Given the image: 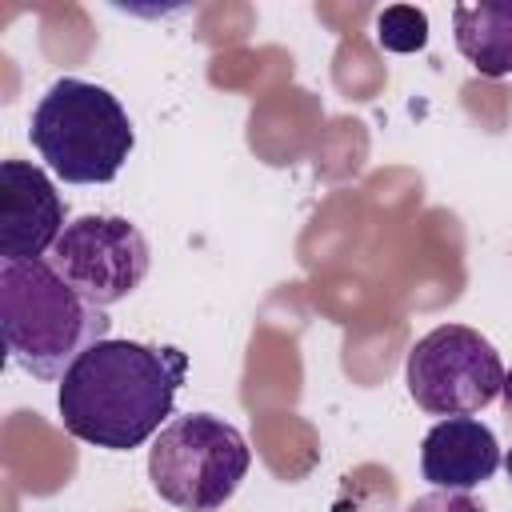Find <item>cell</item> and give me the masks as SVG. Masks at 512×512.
<instances>
[{"label": "cell", "instance_id": "6da1fadb", "mask_svg": "<svg viewBox=\"0 0 512 512\" xmlns=\"http://www.w3.org/2000/svg\"><path fill=\"white\" fill-rule=\"evenodd\" d=\"M184 376L188 352L176 344L96 340L60 380V420L68 436L92 448H140L172 416Z\"/></svg>", "mask_w": 512, "mask_h": 512}, {"label": "cell", "instance_id": "7a4b0ae2", "mask_svg": "<svg viewBox=\"0 0 512 512\" xmlns=\"http://www.w3.org/2000/svg\"><path fill=\"white\" fill-rule=\"evenodd\" d=\"M0 328L12 364L36 380H64L84 348L108 340L104 308L64 284L48 260L0 264Z\"/></svg>", "mask_w": 512, "mask_h": 512}, {"label": "cell", "instance_id": "3957f363", "mask_svg": "<svg viewBox=\"0 0 512 512\" xmlns=\"http://www.w3.org/2000/svg\"><path fill=\"white\" fill-rule=\"evenodd\" d=\"M28 140L40 160L68 184H108L124 168L136 132L124 104L76 76H60L36 104Z\"/></svg>", "mask_w": 512, "mask_h": 512}, {"label": "cell", "instance_id": "277c9868", "mask_svg": "<svg viewBox=\"0 0 512 512\" xmlns=\"http://www.w3.org/2000/svg\"><path fill=\"white\" fill-rule=\"evenodd\" d=\"M252 452L236 424L212 412H188L160 428L148 448V480L180 512H216L248 476Z\"/></svg>", "mask_w": 512, "mask_h": 512}, {"label": "cell", "instance_id": "5b68a950", "mask_svg": "<svg viewBox=\"0 0 512 512\" xmlns=\"http://www.w3.org/2000/svg\"><path fill=\"white\" fill-rule=\"evenodd\" d=\"M408 396L428 416H472L504 388V364L488 336L468 324H440L424 332L404 364Z\"/></svg>", "mask_w": 512, "mask_h": 512}, {"label": "cell", "instance_id": "8992f818", "mask_svg": "<svg viewBox=\"0 0 512 512\" xmlns=\"http://www.w3.org/2000/svg\"><path fill=\"white\" fill-rule=\"evenodd\" d=\"M44 260L88 304L112 308L144 284L152 252H148L144 232L132 220L88 212V216H76L60 232V240L52 244V252Z\"/></svg>", "mask_w": 512, "mask_h": 512}, {"label": "cell", "instance_id": "52a82bcc", "mask_svg": "<svg viewBox=\"0 0 512 512\" xmlns=\"http://www.w3.org/2000/svg\"><path fill=\"white\" fill-rule=\"evenodd\" d=\"M64 200L52 184V176L28 160H4L0 164V256L20 260H44L52 244L64 232Z\"/></svg>", "mask_w": 512, "mask_h": 512}, {"label": "cell", "instance_id": "ba28073f", "mask_svg": "<svg viewBox=\"0 0 512 512\" xmlns=\"http://www.w3.org/2000/svg\"><path fill=\"white\" fill-rule=\"evenodd\" d=\"M500 444L476 416H448L428 428L420 444V472L444 492H472L500 468Z\"/></svg>", "mask_w": 512, "mask_h": 512}, {"label": "cell", "instance_id": "9c48e42d", "mask_svg": "<svg viewBox=\"0 0 512 512\" xmlns=\"http://www.w3.org/2000/svg\"><path fill=\"white\" fill-rule=\"evenodd\" d=\"M452 36L460 56L480 76H512V0H480L452 8Z\"/></svg>", "mask_w": 512, "mask_h": 512}, {"label": "cell", "instance_id": "30bf717a", "mask_svg": "<svg viewBox=\"0 0 512 512\" xmlns=\"http://www.w3.org/2000/svg\"><path fill=\"white\" fill-rule=\"evenodd\" d=\"M376 44L384 52H420L428 44V16L408 4H392L376 16Z\"/></svg>", "mask_w": 512, "mask_h": 512}, {"label": "cell", "instance_id": "8fae6325", "mask_svg": "<svg viewBox=\"0 0 512 512\" xmlns=\"http://www.w3.org/2000/svg\"><path fill=\"white\" fill-rule=\"evenodd\" d=\"M404 512H484V508L468 492H444V488H436L428 496H416Z\"/></svg>", "mask_w": 512, "mask_h": 512}, {"label": "cell", "instance_id": "7c38bea8", "mask_svg": "<svg viewBox=\"0 0 512 512\" xmlns=\"http://www.w3.org/2000/svg\"><path fill=\"white\" fill-rule=\"evenodd\" d=\"M500 404H504V416L512 420V372H504V388H500Z\"/></svg>", "mask_w": 512, "mask_h": 512}, {"label": "cell", "instance_id": "4fadbf2b", "mask_svg": "<svg viewBox=\"0 0 512 512\" xmlns=\"http://www.w3.org/2000/svg\"><path fill=\"white\" fill-rule=\"evenodd\" d=\"M504 472H508V480H512V448L504 452Z\"/></svg>", "mask_w": 512, "mask_h": 512}]
</instances>
